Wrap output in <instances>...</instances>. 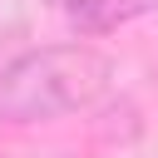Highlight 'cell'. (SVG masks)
Masks as SVG:
<instances>
[{"mask_svg":"<svg viewBox=\"0 0 158 158\" xmlns=\"http://www.w3.org/2000/svg\"><path fill=\"white\" fill-rule=\"evenodd\" d=\"M114 89V59L94 44H35L0 64V123H54Z\"/></svg>","mask_w":158,"mask_h":158,"instance_id":"1","label":"cell"},{"mask_svg":"<svg viewBox=\"0 0 158 158\" xmlns=\"http://www.w3.org/2000/svg\"><path fill=\"white\" fill-rule=\"evenodd\" d=\"M158 0H69L64 5V20L84 35V40H99V35H114L123 25H133L138 15H148Z\"/></svg>","mask_w":158,"mask_h":158,"instance_id":"2","label":"cell"},{"mask_svg":"<svg viewBox=\"0 0 158 158\" xmlns=\"http://www.w3.org/2000/svg\"><path fill=\"white\" fill-rule=\"evenodd\" d=\"M0 158H5V153H0Z\"/></svg>","mask_w":158,"mask_h":158,"instance_id":"3","label":"cell"}]
</instances>
